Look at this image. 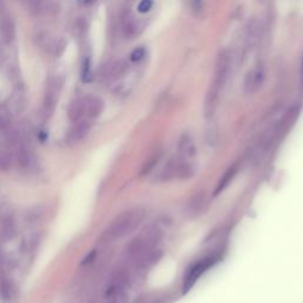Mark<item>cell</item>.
Wrapping results in <instances>:
<instances>
[{
    "label": "cell",
    "instance_id": "cell-1",
    "mask_svg": "<svg viewBox=\"0 0 303 303\" xmlns=\"http://www.w3.org/2000/svg\"><path fill=\"white\" fill-rule=\"evenodd\" d=\"M230 68H231L230 53L227 52L226 50H224V51L219 53L218 58H217L215 75H213L212 83L210 85L208 95H206V98H205L204 114L208 119L215 115L217 105H218V101H219L220 92H222V89L226 83L227 77H229Z\"/></svg>",
    "mask_w": 303,
    "mask_h": 303
},
{
    "label": "cell",
    "instance_id": "cell-2",
    "mask_svg": "<svg viewBox=\"0 0 303 303\" xmlns=\"http://www.w3.org/2000/svg\"><path fill=\"white\" fill-rule=\"evenodd\" d=\"M145 219V211L141 209H131L124 211L113 220L105 232L107 241H115L126 237L138 229Z\"/></svg>",
    "mask_w": 303,
    "mask_h": 303
},
{
    "label": "cell",
    "instance_id": "cell-3",
    "mask_svg": "<svg viewBox=\"0 0 303 303\" xmlns=\"http://www.w3.org/2000/svg\"><path fill=\"white\" fill-rule=\"evenodd\" d=\"M217 262H218V257H217V256H209V257L203 258L200 261L195 263V264L190 266L184 276L183 293L186 294L187 291H190L192 289V287L197 283L199 277H200L204 273L208 272V269L215 265Z\"/></svg>",
    "mask_w": 303,
    "mask_h": 303
},
{
    "label": "cell",
    "instance_id": "cell-4",
    "mask_svg": "<svg viewBox=\"0 0 303 303\" xmlns=\"http://www.w3.org/2000/svg\"><path fill=\"white\" fill-rule=\"evenodd\" d=\"M197 153V147L191 135L183 134L178 141V154L183 160L193 158Z\"/></svg>",
    "mask_w": 303,
    "mask_h": 303
},
{
    "label": "cell",
    "instance_id": "cell-5",
    "mask_svg": "<svg viewBox=\"0 0 303 303\" xmlns=\"http://www.w3.org/2000/svg\"><path fill=\"white\" fill-rule=\"evenodd\" d=\"M264 70L262 68H255L254 70L250 71L248 75L247 81H245V88L249 92L257 91L262 87L263 82H264Z\"/></svg>",
    "mask_w": 303,
    "mask_h": 303
},
{
    "label": "cell",
    "instance_id": "cell-6",
    "mask_svg": "<svg viewBox=\"0 0 303 303\" xmlns=\"http://www.w3.org/2000/svg\"><path fill=\"white\" fill-rule=\"evenodd\" d=\"M205 205V193H197L193 195L190 200H188L187 205H186V211L187 215H190L192 217L199 215L203 211Z\"/></svg>",
    "mask_w": 303,
    "mask_h": 303
},
{
    "label": "cell",
    "instance_id": "cell-7",
    "mask_svg": "<svg viewBox=\"0 0 303 303\" xmlns=\"http://www.w3.org/2000/svg\"><path fill=\"white\" fill-rule=\"evenodd\" d=\"M238 171V166L236 163H233V165H231L229 169L225 171V173L223 174L222 179L219 180L218 185H217L216 190H215V195H218L219 193H222V192L225 190V188L229 186L231 181L233 180V178L236 177V173Z\"/></svg>",
    "mask_w": 303,
    "mask_h": 303
},
{
    "label": "cell",
    "instance_id": "cell-8",
    "mask_svg": "<svg viewBox=\"0 0 303 303\" xmlns=\"http://www.w3.org/2000/svg\"><path fill=\"white\" fill-rule=\"evenodd\" d=\"M178 162L179 160H171V161L167 162L165 169L162 170L161 172V178L162 181H170L172 179H176L177 178V170H178Z\"/></svg>",
    "mask_w": 303,
    "mask_h": 303
},
{
    "label": "cell",
    "instance_id": "cell-9",
    "mask_svg": "<svg viewBox=\"0 0 303 303\" xmlns=\"http://www.w3.org/2000/svg\"><path fill=\"white\" fill-rule=\"evenodd\" d=\"M159 158H160V155H159V154L152 155V158L148 160V162H146V163H145V166H144V169H142L141 174H148L149 172H151V171H152L153 169H154V166L156 165V163H158Z\"/></svg>",
    "mask_w": 303,
    "mask_h": 303
},
{
    "label": "cell",
    "instance_id": "cell-10",
    "mask_svg": "<svg viewBox=\"0 0 303 303\" xmlns=\"http://www.w3.org/2000/svg\"><path fill=\"white\" fill-rule=\"evenodd\" d=\"M145 49L144 48H137L133 52L130 53V60L131 62H140L145 57Z\"/></svg>",
    "mask_w": 303,
    "mask_h": 303
},
{
    "label": "cell",
    "instance_id": "cell-11",
    "mask_svg": "<svg viewBox=\"0 0 303 303\" xmlns=\"http://www.w3.org/2000/svg\"><path fill=\"white\" fill-rule=\"evenodd\" d=\"M153 6V0H141L138 6V11L140 13H147L151 11Z\"/></svg>",
    "mask_w": 303,
    "mask_h": 303
},
{
    "label": "cell",
    "instance_id": "cell-12",
    "mask_svg": "<svg viewBox=\"0 0 303 303\" xmlns=\"http://www.w3.org/2000/svg\"><path fill=\"white\" fill-rule=\"evenodd\" d=\"M90 64H89V59H87L84 62V66H83V81L89 82L90 81Z\"/></svg>",
    "mask_w": 303,
    "mask_h": 303
},
{
    "label": "cell",
    "instance_id": "cell-13",
    "mask_svg": "<svg viewBox=\"0 0 303 303\" xmlns=\"http://www.w3.org/2000/svg\"><path fill=\"white\" fill-rule=\"evenodd\" d=\"M190 2L191 9L198 12V11L203 10V0H188Z\"/></svg>",
    "mask_w": 303,
    "mask_h": 303
},
{
    "label": "cell",
    "instance_id": "cell-14",
    "mask_svg": "<svg viewBox=\"0 0 303 303\" xmlns=\"http://www.w3.org/2000/svg\"><path fill=\"white\" fill-rule=\"evenodd\" d=\"M77 2L80 3L81 5H88V4L95 2V0H77Z\"/></svg>",
    "mask_w": 303,
    "mask_h": 303
}]
</instances>
